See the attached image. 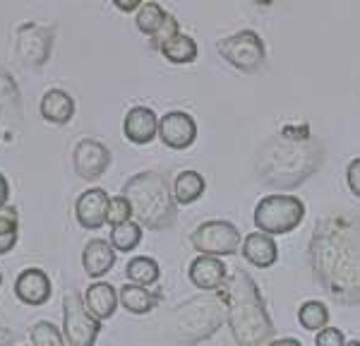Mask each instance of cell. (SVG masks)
Instances as JSON below:
<instances>
[{
  "label": "cell",
  "mask_w": 360,
  "mask_h": 346,
  "mask_svg": "<svg viewBox=\"0 0 360 346\" xmlns=\"http://www.w3.org/2000/svg\"><path fill=\"white\" fill-rule=\"evenodd\" d=\"M298 322L307 332H322L329 325V308L322 301H305L298 308Z\"/></svg>",
  "instance_id": "obj_27"
},
{
  "label": "cell",
  "mask_w": 360,
  "mask_h": 346,
  "mask_svg": "<svg viewBox=\"0 0 360 346\" xmlns=\"http://www.w3.org/2000/svg\"><path fill=\"white\" fill-rule=\"evenodd\" d=\"M190 243L200 255L229 257L240 250L243 238L236 224L226 222V219H209L190 233Z\"/></svg>",
  "instance_id": "obj_7"
},
{
  "label": "cell",
  "mask_w": 360,
  "mask_h": 346,
  "mask_svg": "<svg viewBox=\"0 0 360 346\" xmlns=\"http://www.w3.org/2000/svg\"><path fill=\"white\" fill-rule=\"evenodd\" d=\"M120 195L127 198L132 207V217L139 226L152 231L171 229L178 214V202L173 198V188L166 173L161 171H139L125 181Z\"/></svg>",
  "instance_id": "obj_4"
},
{
  "label": "cell",
  "mask_w": 360,
  "mask_h": 346,
  "mask_svg": "<svg viewBox=\"0 0 360 346\" xmlns=\"http://www.w3.org/2000/svg\"><path fill=\"white\" fill-rule=\"evenodd\" d=\"M310 267L324 291L341 305H360V219L332 214L312 231Z\"/></svg>",
  "instance_id": "obj_1"
},
{
  "label": "cell",
  "mask_w": 360,
  "mask_h": 346,
  "mask_svg": "<svg viewBox=\"0 0 360 346\" xmlns=\"http://www.w3.org/2000/svg\"><path fill=\"white\" fill-rule=\"evenodd\" d=\"M27 346H32V344H27Z\"/></svg>",
  "instance_id": "obj_41"
},
{
  "label": "cell",
  "mask_w": 360,
  "mask_h": 346,
  "mask_svg": "<svg viewBox=\"0 0 360 346\" xmlns=\"http://www.w3.org/2000/svg\"><path fill=\"white\" fill-rule=\"evenodd\" d=\"M29 339H32V346H68L63 330H58L53 322H49V320L34 322L32 332H29Z\"/></svg>",
  "instance_id": "obj_29"
},
{
  "label": "cell",
  "mask_w": 360,
  "mask_h": 346,
  "mask_svg": "<svg viewBox=\"0 0 360 346\" xmlns=\"http://www.w3.org/2000/svg\"><path fill=\"white\" fill-rule=\"evenodd\" d=\"M226 303V322L238 346H266L274 334L262 293L245 269H233L221 291Z\"/></svg>",
  "instance_id": "obj_2"
},
{
  "label": "cell",
  "mask_w": 360,
  "mask_h": 346,
  "mask_svg": "<svg viewBox=\"0 0 360 346\" xmlns=\"http://www.w3.org/2000/svg\"><path fill=\"white\" fill-rule=\"evenodd\" d=\"M0 113L8 120H22V94L13 72L0 68Z\"/></svg>",
  "instance_id": "obj_22"
},
{
  "label": "cell",
  "mask_w": 360,
  "mask_h": 346,
  "mask_svg": "<svg viewBox=\"0 0 360 346\" xmlns=\"http://www.w3.org/2000/svg\"><path fill=\"white\" fill-rule=\"evenodd\" d=\"M53 293L51 276L41 267H27L15 279V296L27 305H44Z\"/></svg>",
  "instance_id": "obj_15"
},
{
  "label": "cell",
  "mask_w": 360,
  "mask_h": 346,
  "mask_svg": "<svg viewBox=\"0 0 360 346\" xmlns=\"http://www.w3.org/2000/svg\"><path fill=\"white\" fill-rule=\"evenodd\" d=\"M173 334L183 344H200L219 332L226 322L221 293H200L173 310Z\"/></svg>",
  "instance_id": "obj_5"
},
{
  "label": "cell",
  "mask_w": 360,
  "mask_h": 346,
  "mask_svg": "<svg viewBox=\"0 0 360 346\" xmlns=\"http://www.w3.org/2000/svg\"><path fill=\"white\" fill-rule=\"evenodd\" d=\"M125 274L130 279V284H139V286H152L159 281L161 276V267L154 257L149 255H135L130 262L125 264Z\"/></svg>",
  "instance_id": "obj_25"
},
{
  "label": "cell",
  "mask_w": 360,
  "mask_h": 346,
  "mask_svg": "<svg viewBox=\"0 0 360 346\" xmlns=\"http://www.w3.org/2000/svg\"><path fill=\"white\" fill-rule=\"evenodd\" d=\"M8 200H10V183L5 178V173L0 171V207H8Z\"/></svg>",
  "instance_id": "obj_35"
},
{
  "label": "cell",
  "mask_w": 360,
  "mask_h": 346,
  "mask_svg": "<svg viewBox=\"0 0 360 346\" xmlns=\"http://www.w3.org/2000/svg\"><path fill=\"white\" fill-rule=\"evenodd\" d=\"M115 264V248L106 238H91L86 241L82 250V267L91 279L108 274Z\"/></svg>",
  "instance_id": "obj_18"
},
{
  "label": "cell",
  "mask_w": 360,
  "mask_h": 346,
  "mask_svg": "<svg viewBox=\"0 0 360 346\" xmlns=\"http://www.w3.org/2000/svg\"><path fill=\"white\" fill-rule=\"evenodd\" d=\"M266 346H303L298 342V339H293V337H281V339H271Z\"/></svg>",
  "instance_id": "obj_37"
},
{
  "label": "cell",
  "mask_w": 360,
  "mask_h": 346,
  "mask_svg": "<svg viewBox=\"0 0 360 346\" xmlns=\"http://www.w3.org/2000/svg\"><path fill=\"white\" fill-rule=\"evenodd\" d=\"M219 53L240 72H257L264 65V44L257 32L240 29L217 44Z\"/></svg>",
  "instance_id": "obj_9"
},
{
  "label": "cell",
  "mask_w": 360,
  "mask_h": 346,
  "mask_svg": "<svg viewBox=\"0 0 360 346\" xmlns=\"http://www.w3.org/2000/svg\"><path fill=\"white\" fill-rule=\"evenodd\" d=\"M101 332V322L86 310L84 298L70 291L63 298V334L68 346H94Z\"/></svg>",
  "instance_id": "obj_8"
},
{
  "label": "cell",
  "mask_w": 360,
  "mask_h": 346,
  "mask_svg": "<svg viewBox=\"0 0 360 346\" xmlns=\"http://www.w3.org/2000/svg\"><path fill=\"white\" fill-rule=\"evenodd\" d=\"M180 34V27H178V20L173 15H168L166 17V22H164V27H161V32L156 34V37L152 39V41L156 46H161V44H166L168 39H173V37H178Z\"/></svg>",
  "instance_id": "obj_33"
},
{
  "label": "cell",
  "mask_w": 360,
  "mask_h": 346,
  "mask_svg": "<svg viewBox=\"0 0 360 346\" xmlns=\"http://www.w3.org/2000/svg\"><path fill=\"white\" fill-rule=\"evenodd\" d=\"M108 207L111 198L103 188H86L77 200H75V217H77L82 229H101L108 222Z\"/></svg>",
  "instance_id": "obj_13"
},
{
  "label": "cell",
  "mask_w": 360,
  "mask_h": 346,
  "mask_svg": "<svg viewBox=\"0 0 360 346\" xmlns=\"http://www.w3.org/2000/svg\"><path fill=\"white\" fill-rule=\"evenodd\" d=\"M72 166L79 178H84V181H96V178H101L108 166H111V152H108V147L103 142L84 137V140H79L72 149Z\"/></svg>",
  "instance_id": "obj_11"
},
{
  "label": "cell",
  "mask_w": 360,
  "mask_h": 346,
  "mask_svg": "<svg viewBox=\"0 0 360 346\" xmlns=\"http://www.w3.org/2000/svg\"><path fill=\"white\" fill-rule=\"evenodd\" d=\"M346 183H348V188H351V193L356 195V198H360V157L353 159L351 164H348Z\"/></svg>",
  "instance_id": "obj_34"
},
{
  "label": "cell",
  "mask_w": 360,
  "mask_h": 346,
  "mask_svg": "<svg viewBox=\"0 0 360 346\" xmlns=\"http://www.w3.org/2000/svg\"><path fill=\"white\" fill-rule=\"evenodd\" d=\"M346 346H360L358 339H353V342H346Z\"/></svg>",
  "instance_id": "obj_39"
},
{
  "label": "cell",
  "mask_w": 360,
  "mask_h": 346,
  "mask_svg": "<svg viewBox=\"0 0 360 346\" xmlns=\"http://www.w3.org/2000/svg\"><path fill=\"white\" fill-rule=\"evenodd\" d=\"M229 267L224 264L221 257H212V255H197L190 262L188 276L190 281L202 288V293H219L229 279Z\"/></svg>",
  "instance_id": "obj_14"
},
{
  "label": "cell",
  "mask_w": 360,
  "mask_h": 346,
  "mask_svg": "<svg viewBox=\"0 0 360 346\" xmlns=\"http://www.w3.org/2000/svg\"><path fill=\"white\" fill-rule=\"evenodd\" d=\"M255 226L266 236H286L295 231L305 219V202L298 195L271 193L255 205Z\"/></svg>",
  "instance_id": "obj_6"
},
{
  "label": "cell",
  "mask_w": 360,
  "mask_h": 346,
  "mask_svg": "<svg viewBox=\"0 0 360 346\" xmlns=\"http://www.w3.org/2000/svg\"><path fill=\"white\" fill-rule=\"evenodd\" d=\"M240 255L245 257L252 267L269 269L271 264H276V260H278L276 241L271 238V236L262 233V231H252V233H248L245 238H243Z\"/></svg>",
  "instance_id": "obj_17"
},
{
  "label": "cell",
  "mask_w": 360,
  "mask_h": 346,
  "mask_svg": "<svg viewBox=\"0 0 360 346\" xmlns=\"http://www.w3.org/2000/svg\"><path fill=\"white\" fill-rule=\"evenodd\" d=\"M159 140L171 149H188L197 140V123L188 111H168L159 120Z\"/></svg>",
  "instance_id": "obj_12"
},
{
  "label": "cell",
  "mask_w": 360,
  "mask_h": 346,
  "mask_svg": "<svg viewBox=\"0 0 360 346\" xmlns=\"http://www.w3.org/2000/svg\"><path fill=\"white\" fill-rule=\"evenodd\" d=\"M166 17L168 13L159 3H142V8L135 13V25L144 37L154 39L161 32V27H164Z\"/></svg>",
  "instance_id": "obj_26"
},
{
  "label": "cell",
  "mask_w": 360,
  "mask_h": 346,
  "mask_svg": "<svg viewBox=\"0 0 360 346\" xmlns=\"http://www.w3.org/2000/svg\"><path fill=\"white\" fill-rule=\"evenodd\" d=\"M118 298L120 305L132 315H147L154 310V305L159 303L161 293L152 291L147 286H139V284H123L118 288Z\"/></svg>",
  "instance_id": "obj_21"
},
{
  "label": "cell",
  "mask_w": 360,
  "mask_h": 346,
  "mask_svg": "<svg viewBox=\"0 0 360 346\" xmlns=\"http://www.w3.org/2000/svg\"><path fill=\"white\" fill-rule=\"evenodd\" d=\"M205 178H202L200 171H180L173 181V198H176L178 205H193L205 195Z\"/></svg>",
  "instance_id": "obj_23"
},
{
  "label": "cell",
  "mask_w": 360,
  "mask_h": 346,
  "mask_svg": "<svg viewBox=\"0 0 360 346\" xmlns=\"http://www.w3.org/2000/svg\"><path fill=\"white\" fill-rule=\"evenodd\" d=\"M159 115L149 106H132L125 113L123 132L130 142L135 144H149L154 137H159Z\"/></svg>",
  "instance_id": "obj_16"
},
{
  "label": "cell",
  "mask_w": 360,
  "mask_h": 346,
  "mask_svg": "<svg viewBox=\"0 0 360 346\" xmlns=\"http://www.w3.org/2000/svg\"><path fill=\"white\" fill-rule=\"evenodd\" d=\"M319 164L322 147L315 140H291L278 132L257 149V176L278 190L300 186L319 169Z\"/></svg>",
  "instance_id": "obj_3"
},
{
  "label": "cell",
  "mask_w": 360,
  "mask_h": 346,
  "mask_svg": "<svg viewBox=\"0 0 360 346\" xmlns=\"http://www.w3.org/2000/svg\"><path fill=\"white\" fill-rule=\"evenodd\" d=\"M39 111H41V118L49 120V123L56 125H65L72 120L75 115V99L68 94L65 89H46L41 96V103H39Z\"/></svg>",
  "instance_id": "obj_20"
},
{
  "label": "cell",
  "mask_w": 360,
  "mask_h": 346,
  "mask_svg": "<svg viewBox=\"0 0 360 346\" xmlns=\"http://www.w3.org/2000/svg\"><path fill=\"white\" fill-rule=\"evenodd\" d=\"M82 298H84L86 310H89V313L94 315L98 322L108 320V317L115 313L118 303H120L118 288L111 286L108 281H94V284H89Z\"/></svg>",
  "instance_id": "obj_19"
},
{
  "label": "cell",
  "mask_w": 360,
  "mask_h": 346,
  "mask_svg": "<svg viewBox=\"0 0 360 346\" xmlns=\"http://www.w3.org/2000/svg\"><path fill=\"white\" fill-rule=\"evenodd\" d=\"M53 51V29L39 22H22L15 32V58L22 68H41Z\"/></svg>",
  "instance_id": "obj_10"
},
{
  "label": "cell",
  "mask_w": 360,
  "mask_h": 346,
  "mask_svg": "<svg viewBox=\"0 0 360 346\" xmlns=\"http://www.w3.org/2000/svg\"><path fill=\"white\" fill-rule=\"evenodd\" d=\"M115 8L118 10H123V13H130V10H137L142 8V3H139V0H132V3H123V0H115Z\"/></svg>",
  "instance_id": "obj_36"
},
{
  "label": "cell",
  "mask_w": 360,
  "mask_h": 346,
  "mask_svg": "<svg viewBox=\"0 0 360 346\" xmlns=\"http://www.w3.org/2000/svg\"><path fill=\"white\" fill-rule=\"evenodd\" d=\"M159 51L168 63H176V65H188V63L197 60V53H200L195 39L183 32H180L178 37L168 39L166 44H161Z\"/></svg>",
  "instance_id": "obj_24"
},
{
  "label": "cell",
  "mask_w": 360,
  "mask_h": 346,
  "mask_svg": "<svg viewBox=\"0 0 360 346\" xmlns=\"http://www.w3.org/2000/svg\"><path fill=\"white\" fill-rule=\"evenodd\" d=\"M111 245L115 250L120 252H130L135 250L139 245V241H142V226L135 222V219H130V222L125 224H118V226H111Z\"/></svg>",
  "instance_id": "obj_28"
},
{
  "label": "cell",
  "mask_w": 360,
  "mask_h": 346,
  "mask_svg": "<svg viewBox=\"0 0 360 346\" xmlns=\"http://www.w3.org/2000/svg\"><path fill=\"white\" fill-rule=\"evenodd\" d=\"M0 284H3V274H0Z\"/></svg>",
  "instance_id": "obj_40"
},
{
  "label": "cell",
  "mask_w": 360,
  "mask_h": 346,
  "mask_svg": "<svg viewBox=\"0 0 360 346\" xmlns=\"http://www.w3.org/2000/svg\"><path fill=\"white\" fill-rule=\"evenodd\" d=\"M315 346H346V337L336 327H324L322 332H317Z\"/></svg>",
  "instance_id": "obj_31"
},
{
  "label": "cell",
  "mask_w": 360,
  "mask_h": 346,
  "mask_svg": "<svg viewBox=\"0 0 360 346\" xmlns=\"http://www.w3.org/2000/svg\"><path fill=\"white\" fill-rule=\"evenodd\" d=\"M10 342H13V332L0 325V346H10Z\"/></svg>",
  "instance_id": "obj_38"
},
{
  "label": "cell",
  "mask_w": 360,
  "mask_h": 346,
  "mask_svg": "<svg viewBox=\"0 0 360 346\" xmlns=\"http://www.w3.org/2000/svg\"><path fill=\"white\" fill-rule=\"evenodd\" d=\"M132 219V207L130 202H127V198H123V195H115V198H111V207H108V224L111 226H118V224H125Z\"/></svg>",
  "instance_id": "obj_30"
},
{
  "label": "cell",
  "mask_w": 360,
  "mask_h": 346,
  "mask_svg": "<svg viewBox=\"0 0 360 346\" xmlns=\"http://www.w3.org/2000/svg\"><path fill=\"white\" fill-rule=\"evenodd\" d=\"M17 233V210L15 207H0V236Z\"/></svg>",
  "instance_id": "obj_32"
}]
</instances>
